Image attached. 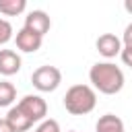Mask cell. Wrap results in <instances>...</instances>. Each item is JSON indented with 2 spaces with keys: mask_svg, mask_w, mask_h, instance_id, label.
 Returning a JSON list of instances; mask_svg holds the SVG:
<instances>
[{
  "mask_svg": "<svg viewBox=\"0 0 132 132\" xmlns=\"http://www.w3.org/2000/svg\"><path fill=\"white\" fill-rule=\"evenodd\" d=\"M31 82H33V87L37 89V91H41V93H52V91H56L58 87H60V82H62V72H60V68H56V66H39L37 70H33V74H31Z\"/></svg>",
  "mask_w": 132,
  "mask_h": 132,
  "instance_id": "obj_3",
  "label": "cell"
},
{
  "mask_svg": "<svg viewBox=\"0 0 132 132\" xmlns=\"http://www.w3.org/2000/svg\"><path fill=\"white\" fill-rule=\"evenodd\" d=\"M68 132H76V130H68Z\"/></svg>",
  "mask_w": 132,
  "mask_h": 132,
  "instance_id": "obj_19",
  "label": "cell"
},
{
  "mask_svg": "<svg viewBox=\"0 0 132 132\" xmlns=\"http://www.w3.org/2000/svg\"><path fill=\"white\" fill-rule=\"evenodd\" d=\"M89 80L95 91L103 95H116L124 89V72L113 62H97L89 70Z\"/></svg>",
  "mask_w": 132,
  "mask_h": 132,
  "instance_id": "obj_1",
  "label": "cell"
},
{
  "mask_svg": "<svg viewBox=\"0 0 132 132\" xmlns=\"http://www.w3.org/2000/svg\"><path fill=\"white\" fill-rule=\"evenodd\" d=\"M14 99H16V89H14V85L8 82V80H0V107L12 105Z\"/></svg>",
  "mask_w": 132,
  "mask_h": 132,
  "instance_id": "obj_12",
  "label": "cell"
},
{
  "mask_svg": "<svg viewBox=\"0 0 132 132\" xmlns=\"http://www.w3.org/2000/svg\"><path fill=\"white\" fill-rule=\"evenodd\" d=\"M16 107H19L33 124H35V122H43L45 116H47V103H45V99L39 97V95H25V97L16 103Z\"/></svg>",
  "mask_w": 132,
  "mask_h": 132,
  "instance_id": "obj_4",
  "label": "cell"
},
{
  "mask_svg": "<svg viewBox=\"0 0 132 132\" xmlns=\"http://www.w3.org/2000/svg\"><path fill=\"white\" fill-rule=\"evenodd\" d=\"M52 27V21L47 16L45 10H31L27 16H25V29H29L31 33L43 37Z\"/></svg>",
  "mask_w": 132,
  "mask_h": 132,
  "instance_id": "obj_5",
  "label": "cell"
},
{
  "mask_svg": "<svg viewBox=\"0 0 132 132\" xmlns=\"http://www.w3.org/2000/svg\"><path fill=\"white\" fill-rule=\"evenodd\" d=\"M122 45H124V47H132V23L124 29V35H122Z\"/></svg>",
  "mask_w": 132,
  "mask_h": 132,
  "instance_id": "obj_15",
  "label": "cell"
},
{
  "mask_svg": "<svg viewBox=\"0 0 132 132\" xmlns=\"http://www.w3.org/2000/svg\"><path fill=\"white\" fill-rule=\"evenodd\" d=\"M97 105V93L89 85H72L64 95V107L72 116H87Z\"/></svg>",
  "mask_w": 132,
  "mask_h": 132,
  "instance_id": "obj_2",
  "label": "cell"
},
{
  "mask_svg": "<svg viewBox=\"0 0 132 132\" xmlns=\"http://www.w3.org/2000/svg\"><path fill=\"white\" fill-rule=\"evenodd\" d=\"M0 132H14V130L10 128V124H8V122H6L4 118L0 120Z\"/></svg>",
  "mask_w": 132,
  "mask_h": 132,
  "instance_id": "obj_17",
  "label": "cell"
},
{
  "mask_svg": "<svg viewBox=\"0 0 132 132\" xmlns=\"http://www.w3.org/2000/svg\"><path fill=\"white\" fill-rule=\"evenodd\" d=\"M25 8H27V0H0V12L6 16H16L25 12Z\"/></svg>",
  "mask_w": 132,
  "mask_h": 132,
  "instance_id": "obj_11",
  "label": "cell"
},
{
  "mask_svg": "<svg viewBox=\"0 0 132 132\" xmlns=\"http://www.w3.org/2000/svg\"><path fill=\"white\" fill-rule=\"evenodd\" d=\"M95 47H97V52L103 56V58H116L120 52H122V39L118 37V35H113V33H103V35H99L97 37V41H95Z\"/></svg>",
  "mask_w": 132,
  "mask_h": 132,
  "instance_id": "obj_6",
  "label": "cell"
},
{
  "mask_svg": "<svg viewBox=\"0 0 132 132\" xmlns=\"http://www.w3.org/2000/svg\"><path fill=\"white\" fill-rule=\"evenodd\" d=\"M21 56L14 50H0V74L12 76L21 70Z\"/></svg>",
  "mask_w": 132,
  "mask_h": 132,
  "instance_id": "obj_8",
  "label": "cell"
},
{
  "mask_svg": "<svg viewBox=\"0 0 132 132\" xmlns=\"http://www.w3.org/2000/svg\"><path fill=\"white\" fill-rule=\"evenodd\" d=\"M4 120L10 124V128H12L14 132H27V130L33 128V122H31V120H29L16 105H12V107L8 109V113H6Z\"/></svg>",
  "mask_w": 132,
  "mask_h": 132,
  "instance_id": "obj_9",
  "label": "cell"
},
{
  "mask_svg": "<svg viewBox=\"0 0 132 132\" xmlns=\"http://www.w3.org/2000/svg\"><path fill=\"white\" fill-rule=\"evenodd\" d=\"M120 56H122V62H124L126 66H130V68H132V47H122Z\"/></svg>",
  "mask_w": 132,
  "mask_h": 132,
  "instance_id": "obj_16",
  "label": "cell"
},
{
  "mask_svg": "<svg viewBox=\"0 0 132 132\" xmlns=\"http://www.w3.org/2000/svg\"><path fill=\"white\" fill-rule=\"evenodd\" d=\"M14 41H16V47H19L21 52H25V54H33V52H37V50L41 47L43 37H39V35L31 33L29 29H25V27H23V29H19V31H16Z\"/></svg>",
  "mask_w": 132,
  "mask_h": 132,
  "instance_id": "obj_7",
  "label": "cell"
},
{
  "mask_svg": "<svg viewBox=\"0 0 132 132\" xmlns=\"http://www.w3.org/2000/svg\"><path fill=\"white\" fill-rule=\"evenodd\" d=\"M95 132H124V122L113 113H105L97 120Z\"/></svg>",
  "mask_w": 132,
  "mask_h": 132,
  "instance_id": "obj_10",
  "label": "cell"
},
{
  "mask_svg": "<svg viewBox=\"0 0 132 132\" xmlns=\"http://www.w3.org/2000/svg\"><path fill=\"white\" fill-rule=\"evenodd\" d=\"M12 39V25L6 19H0V45L8 43Z\"/></svg>",
  "mask_w": 132,
  "mask_h": 132,
  "instance_id": "obj_13",
  "label": "cell"
},
{
  "mask_svg": "<svg viewBox=\"0 0 132 132\" xmlns=\"http://www.w3.org/2000/svg\"><path fill=\"white\" fill-rule=\"evenodd\" d=\"M33 132H60V124L56 120H43V122H39V126Z\"/></svg>",
  "mask_w": 132,
  "mask_h": 132,
  "instance_id": "obj_14",
  "label": "cell"
},
{
  "mask_svg": "<svg viewBox=\"0 0 132 132\" xmlns=\"http://www.w3.org/2000/svg\"><path fill=\"white\" fill-rule=\"evenodd\" d=\"M124 8H126V12L132 14V0H126V2H124Z\"/></svg>",
  "mask_w": 132,
  "mask_h": 132,
  "instance_id": "obj_18",
  "label": "cell"
}]
</instances>
